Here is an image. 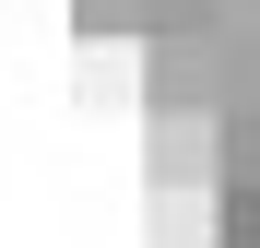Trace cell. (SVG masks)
Listing matches in <instances>:
<instances>
[{
    "instance_id": "cell-3",
    "label": "cell",
    "mask_w": 260,
    "mask_h": 248,
    "mask_svg": "<svg viewBox=\"0 0 260 248\" xmlns=\"http://www.w3.org/2000/svg\"><path fill=\"white\" fill-rule=\"evenodd\" d=\"M213 248H260V189H213Z\"/></svg>"
},
{
    "instance_id": "cell-4",
    "label": "cell",
    "mask_w": 260,
    "mask_h": 248,
    "mask_svg": "<svg viewBox=\"0 0 260 248\" xmlns=\"http://www.w3.org/2000/svg\"><path fill=\"white\" fill-rule=\"evenodd\" d=\"M142 24H154V36H201V24H213V0H142Z\"/></svg>"
},
{
    "instance_id": "cell-2",
    "label": "cell",
    "mask_w": 260,
    "mask_h": 248,
    "mask_svg": "<svg viewBox=\"0 0 260 248\" xmlns=\"http://www.w3.org/2000/svg\"><path fill=\"white\" fill-rule=\"evenodd\" d=\"M225 189H260V118H225V154H213Z\"/></svg>"
},
{
    "instance_id": "cell-5",
    "label": "cell",
    "mask_w": 260,
    "mask_h": 248,
    "mask_svg": "<svg viewBox=\"0 0 260 248\" xmlns=\"http://www.w3.org/2000/svg\"><path fill=\"white\" fill-rule=\"evenodd\" d=\"M71 12H83V24H130L142 0H71Z\"/></svg>"
},
{
    "instance_id": "cell-1",
    "label": "cell",
    "mask_w": 260,
    "mask_h": 248,
    "mask_svg": "<svg viewBox=\"0 0 260 248\" xmlns=\"http://www.w3.org/2000/svg\"><path fill=\"white\" fill-rule=\"evenodd\" d=\"M154 95H178V107L213 95V48L201 36H154Z\"/></svg>"
}]
</instances>
